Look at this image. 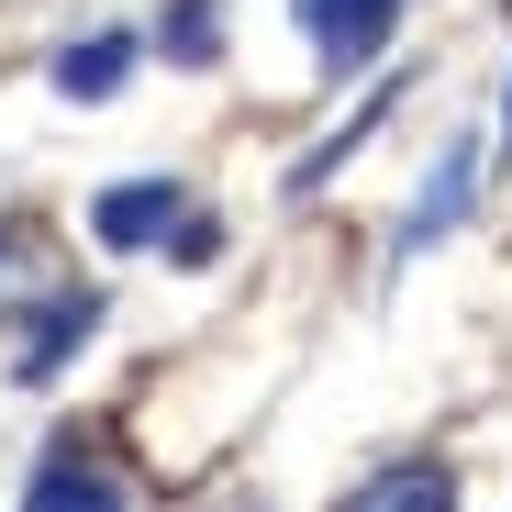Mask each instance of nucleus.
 <instances>
[{"label":"nucleus","mask_w":512,"mask_h":512,"mask_svg":"<svg viewBox=\"0 0 512 512\" xmlns=\"http://www.w3.org/2000/svg\"><path fill=\"white\" fill-rule=\"evenodd\" d=\"M156 45H167V67H212L223 56V0H167Z\"/></svg>","instance_id":"obj_7"},{"label":"nucleus","mask_w":512,"mask_h":512,"mask_svg":"<svg viewBox=\"0 0 512 512\" xmlns=\"http://www.w3.org/2000/svg\"><path fill=\"white\" fill-rule=\"evenodd\" d=\"M34 512H123V490L101 468H78V457H45L34 468Z\"/></svg>","instance_id":"obj_6"},{"label":"nucleus","mask_w":512,"mask_h":512,"mask_svg":"<svg viewBox=\"0 0 512 512\" xmlns=\"http://www.w3.org/2000/svg\"><path fill=\"white\" fill-rule=\"evenodd\" d=\"M390 101H401V78H390V90H368V112H357L346 134H323V145H312V156L290 167V190H323V179H334V167H346V156H357V145H368V134L390 123Z\"/></svg>","instance_id":"obj_8"},{"label":"nucleus","mask_w":512,"mask_h":512,"mask_svg":"<svg viewBox=\"0 0 512 512\" xmlns=\"http://www.w3.org/2000/svg\"><path fill=\"white\" fill-rule=\"evenodd\" d=\"M501 134H512V90H501Z\"/></svg>","instance_id":"obj_10"},{"label":"nucleus","mask_w":512,"mask_h":512,"mask_svg":"<svg viewBox=\"0 0 512 512\" xmlns=\"http://www.w3.org/2000/svg\"><path fill=\"white\" fill-rule=\"evenodd\" d=\"M301 34H312L323 78H357V67L401 34V0H301Z\"/></svg>","instance_id":"obj_1"},{"label":"nucleus","mask_w":512,"mask_h":512,"mask_svg":"<svg viewBox=\"0 0 512 512\" xmlns=\"http://www.w3.org/2000/svg\"><path fill=\"white\" fill-rule=\"evenodd\" d=\"M334 512H457V468H446V457H390V468H368Z\"/></svg>","instance_id":"obj_2"},{"label":"nucleus","mask_w":512,"mask_h":512,"mask_svg":"<svg viewBox=\"0 0 512 512\" xmlns=\"http://www.w3.org/2000/svg\"><path fill=\"white\" fill-rule=\"evenodd\" d=\"M90 323H101V290H56V301L34 312V334H23L12 379H34V390H45V379H56V368L78 357V334H90Z\"/></svg>","instance_id":"obj_4"},{"label":"nucleus","mask_w":512,"mask_h":512,"mask_svg":"<svg viewBox=\"0 0 512 512\" xmlns=\"http://www.w3.org/2000/svg\"><path fill=\"white\" fill-rule=\"evenodd\" d=\"M468 167H479V156H468V145H457V156H446V190H423V201H412V223H401V256H412V245H423V234H446V223H457V212H468Z\"/></svg>","instance_id":"obj_9"},{"label":"nucleus","mask_w":512,"mask_h":512,"mask_svg":"<svg viewBox=\"0 0 512 512\" xmlns=\"http://www.w3.org/2000/svg\"><path fill=\"white\" fill-rule=\"evenodd\" d=\"M123 78H134V34H78V45L56 56V90H67V101H112Z\"/></svg>","instance_id":"obj_5"},{"label":"nucleus","mask_w":512,"mask_h":512,"mask_svg":"<svg viewBox=\"0 0 512 512\" xmlns=\"http://www.w3.org/2000/svg\"><path fill=\"white\" fill-rule=\"evenodd\" d=\"M90 234H101L112 256L179 234V179H123V190H101V201H90Z\"/></svg>","instance_id":"obj_3"}]
</instances>
